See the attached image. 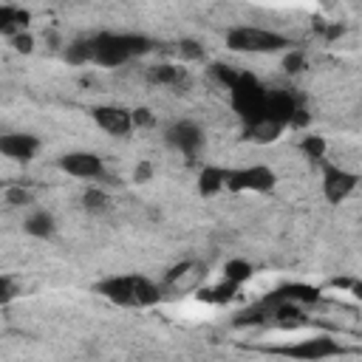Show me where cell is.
<instances>
[{
    "label": "cell",
    "mask_w": 362,
    "mask_h": 362,
    "mask_svg": "<svg viewBox=\"0 0 362 362\" xmlns=\"http://www.w3.org/2000/svg\"><path fill=\"white\" fill-rule=\"evenodd\" d=\"M96 291L122 308H147L164 297V286L144 274H116L96 283Z\"/></svg>",
    "instance_id": "cell-1"
},
{
    "label": "cell",
    "mask_w": 362,
    "mask_h": 362,
    "mask_svg": "<svg viewBox=\"0 0 362 362\" xmlns=\"http://www.w3.org/2000/svg\"><path fill=\"white\" fill-rule=\"evenodd\" d=\"M150 51V40L141 34H110L102 31L96 37H90V62L105 65V68H116L130 62L133 57H141Z\"/></svg>",
    "instance_id": "cell-2"
},
{
    "label": "cell",
    "mask_w": 362,
    "mask_h": 362,
    "mask_svg": "<svg viewBox=\"0 0 362 362\" xmlns=\"http://www.w3.org/2000/svg\"><path fill=\"white\" fill-rule=\"evenodd\" d=\"M286 45L288 40L283 34L260 25H235L226 31V48L238 54H274L283 51Z\"/></svg>",
    "instance_id": "cell-3"
},
{
    "label": "cell",
    "mask_w": 362,
    "mask_h": 362,
    "mask_svg": "<svg viewBox=\"0 0 362 362\" xmlns=\"http://www.w3.org/2000/svg\"><path fill=\"white\" fill-rule=\"evenodd\" d=\"M272 354H280V356L297 359V362H322V359H331V356H342L345 345L339 339H334V337L317 334V337H308V339L277 345V348H272Z\"/></svg>",
    "instance_id": "cell-4"
},
{
    "label": "cell",
    "mask_w": 362,
    "mask_h": 362,
    "mask_svg": "<svg viewBox=\"0 0 362 362\" xmlns=\"http://www.w3.org/2000/svg\"><path fill=\"white\" fill-rule=\"evenodd\" d=\"M266 90H269V88H263L252 74H240L238 82L229 88V93H232V107L238 110V116H240L246 124L263 119Z\"/></svg>",
    "instance_id": "cell-5"
},
{
    "label": "cell",
    "mask_w": 362,
    "mask_h": 362,
    "mask_svg": "<svg viewBox=\"0 0 362 362\" xmlns=\"http://www.w3.org/2000/svg\"><path fill=\"white\" fill-rule=\"evenodd\" d=\"M274 184H277V175L266 164L240 167V170L226 173V189H232V192H272Z\"/></svg>",
    "instance_id": "cell-6"
},
{
    "label": "cell",
    "mask_w": 362,
    "mask_h": 362,
    "mask_svg": "<svg viewBox=\"0 0 362 362\" xmlns=\"http://www.w3.org/2000/svg\"><path fill=\"white\" fill-rule=\"evenodd\" d=\"M356 184H359L356 173H348V170H342L337 164H328V161L322 164V192H325V198L331 204L345 201L356 189Z\"/></svg>",
    "instance_id": "cell-7"
},
{
    "label": "cell",
    "mask_w": 362,
    "mask_h": 362,
    "mask_svg": "<svg viewBox=\"0 0 362 362\" xmlns=\"http://www.w3.org/2000/svg\"><path fill=\"white\" fill-rule=\"evenodd\" d=\"M164 139L170 147H175L178 153L184 156H195L201 147H204V130L189 122V119H181V122H173L167 130H164Z\"/></svg>",
    "instance_id": "cell-8"
},
{
    "label": "cell",
    "mask_w": 362,
    "mask_h": 362,
    "mask_svg": "<svg viewBox=\"0 0 362 362\" xmlns=\"http://www.w3.org/2000/svg\"><path fill=\"white\" fill-rule=\"evenodd\" d=\"M57 164H59L62 173H68V175H74V178H88V181H96V178H102V173H105L102 158H99L96 153H88V150L65 153V156H59Z\"/></svg>",
    "instance_id": "cell-9"
},
{
    "label": "cell",
    "mask_w": 362,
    "mask_h": 362,
    "mask_svg": "<svg viewBox=\"0 0 362 362\" xmlns=\"http://www.w3.org/2000/svg\"><path fill=\"white\" fill-rule=\"evenodd\" d=\"M90 116L110 136H127L133 130V110H127L122 105H99L90 110Z\"/></svg>",
    "instance_id": "cell-10"
},
{
    "label": "cell",
    "mask_w": 362,
    "mask_h": 362,
    "mask_svg": "<svg viewBox=\"0 0 362 362\" xmlns=\"http://www.w3.org/2000/svg\"><path fill=\"white\" fill-rule=\"evenodd\" d=\"M37 150H40V139L31 133H3L0 136V153L11 161L25 164L37 156Z\"/></svg>",
    "instance_id": "cell-11"
},
{
    "label": "cell",
    "mask_w": 362,
    "mask_h": 362,
    "mask_svg": "<svg viewBox=\"0 0 362 362\" xmlns=\"http://www.w3.org/2000/svg\"><path fill=\"white\" fill-rule=\"evenodd\" d=\"M266 303H291V305H305V303H317L320 300V288L305 286V283H286L280 288H274L269 297H263Z\"/></svg>",
    "instance_id": "cell-12"
},
{
    "label": "cell",
    "mask_w": 362,
    "mask_h": 362,
    "mask_svg": "<svg viewBox=\"0 0 362 362\" xmlns=\"http://www.w3.org/2000/svg\"><path fill=\"white\" fill-rule=\"evenodd\" d=\"M283 130H286V127H283L280 122H272V119H257V122H249V124H246L243 139L257 141V144H269V141L280 139V133H283Z\"/></svg>",
    "instance_id": "cell-13"
},
{
    "label": "cell",
    "mask_w": 362,
    "mask_h": 362,
    "mask_svg": "<svg viewBox=\"0 0 362 362\" xmlns=\"http://www.w3.org/2000/svg\"><path fill=\"white\" fill-rule=\"evenodd\" d=\"M28 11L14 8V6H0V37H14L25 28Z\"/></svg>",
    "instance_id": "cell-14"
},
{
    "label": "cell",
    "mask_w": 362,
    "mask_h": 362,
    "mask_svg": "<svg viewBox=\"0 0 362 362\" xmlns=\"http://www.w3.org/2000/svg\"><path fill=\"white\" fill-rule=\"evenodd\" d=\"M226 173L223 167H204L198 175V192L201 195H218L221 189H226Z\"/></svg>",
    "instance_id": "cell-15"
},
{
    "label": "cell",
    "mask_w": 362,
    "mask_h": 362,
    "mask_svg": "<svg viewBox=\"0 0 362 362\" xmlns=\"http://www.w3.org/2000/svg\"><path fill=\"white\" fill-rule=\"evenodd\" d=\"M54 229H57L54 215L45 212V209H37V212H31V215L25 218V232L34 235V238H51Z\"/></svg>",
    "instance_id": "cell-16"
},
{
    "label": "cell",
    "mask_w": 362,
    "mask_h": 362,
    "mask_svg": "<svg viewBox=\"0 0 362 362\" xmlns=\"http://www.w3.org/2000/svg\"><path fill=\"white\" fill-rule=\"evenodd\" d=\"M184 76H187V71L178 68V65H156V68L147 71V79L158 82V85H181Z\"/></svg>",
    "instance_id": "cell-17"
},
{
    "label": "cell",
    "mask_w": 362,
    "mask_h": 362,
    "mask_svg": "<svg viewBox=\"0 0 362 362\" xmlns=\"http://www.w3.org/2000/svg\"><path fill=\"white\" fill-rule=\"evenodd\" d=\"M249 277H252V266H249L246 260H229V263L223 266V280L232 283V286H240V283H246Z\"/></svg>",
    "instance_id": "cell-18"
},
{
    "label": "cell",
    "mask_w": 362,
    "mask_h": 362,
    "mask_svg": "<svg viewBox=\"0 0 362 362\" xmlns=\"http://www.w3.org/2000/svg\"><path fill=\"white\" fill-rule=\"evenodd\" d=\"M65 59L74 62V65L90 62V37H88V40H76V42H71L68 51H65Z\"/></svg>",
    "instance_id": "cell-19"
},
{
    "label": "cell",
    "mask_w": 362,
    "mask_h": 362,
    "mask_svg": "<svg viewBox=\"0 0 362 362\" xmlns=\"http://www.w3.org/2000/svg\"><path fill=\"white\" fill-rule=\"evenodd\" d=\"M300 150H303L308 158L322 161V158H325V139H322V136H305V139L300 141Z\"/></svg>",
    "instance_id": "cell-20"
},
{
    "label": "cell",
    "mask_w": 362,
    "mask_h": 362,
    "mask_svg": "<svg viewBox=\"0 0 362 362\" xmlns=\"http://www.w3.org/2000/svg\"><path fill=\"white\" fill-rule=\"evenodd\" d=\"M238 288H240V286H232V283H226V280H223V286L209 288V291H201L198 297H201V300H209V303H223V300H229Z\"/></svg>",
    "instance_id": "cell-21"
},
{
    "label": "cell",
    "mask_w": 362,
    "mask_h": 362,
    "mask_svg": "<svg viewBox=\"0 0 362 362\" xmlns=\"http://www.w3.org/2000/svg\"><path fill=\"white\" fill-rule=\"evenodd\" d=\"M82 201H85V209H90V212H102V209H107V204H110V201H107V195H105L102 189H96V187H93V189H88Z\"/></svg>",
    "instance_id": "cell-22"
},
{
    "label": "cell",
    "mask_w": 362,
    "mask_h": 362,
    "mask_svg": "<svg viewBox=\"0 0 362 362\" xmlns=\"http://www.w3.org/2000/svg\"><path fill=\"white\" fill-rule=\"evenodd\" d=\"M178 54L187 57V59H198L204 51L198 48V42H192V40H181V42H178Z\"/></svg>",
    "instance_id": "cell-23"
},
{
    "label": "cell",
    "mask_w": 362,
    "mask_h": 362,
    "mask_svg": "<svg viewBox=\"0 0 362 362\" xmlns=\"http://www.w3.org/2000/svg\"><path fill=\"white\" fill-rule=\"evenodd\" d=\"M11 45L17 48V51H31V45H34V40H31V34H25V31H20V34H14L11 37Z\"/></svg>",
    "instance_id": "cell-24"
},
{
    "label": "cell",
    "mask_w": 362,
    "mask_h": 362,
    "mask_svg": "<svg viewBox=\"0 0 362 362\" xmlns=\"http://www.w3.org/2000/svg\"><path fill=\"white\" fill-rule=\"evenodd\" d=\"M11 297H14V283L6 274H0V303H8Z\"/></svg>",
    "instance_id": "cell-25"
},
{
    "label": "cell",
    "mask_w": 362,
    "mask_h": 362,
    "mask_svg": "<svg viewBox=\"0 0 362 362\" xmlns=\"http://www.w3.org/2000/svg\"><path fill=\"white\" fill-rule=\"evenodd\" d=\"M139 124H153V116H150V110H144V107L133 110V127H139Z\"/></svg>",
    "instance_id": "cell-26"
},
{
    "label": "cell",
    "mask_w": 362,
    "mask_h": 362,
    "mask_svg": "<svg viewBox=\"0 0 362 362\" xmlns=\"http://www.w3.org/2000/svg\"><path fill=\"white\" fill-rule=\"evenodd\" d=\"M303 68V54L297 51V54H288L286 57V71H300Z\"/></svg>",
    "instance_id": "cell-27"
},
{
    "label": "cell",
    "mask_w": 362,
    "mask_h": 362,
    "mask_svg": "<svg viewBox=\"0 0 362 362\" xmlns=\"http://www.w3.org/2000/svg\"><path fill=\"white\" fill-rule=\"evenodd\" d=\"M8 198H11V204H28V192L25 189H11Z\"/></svg>",
    "instance_id": "cell-28"
},
{
    "label": "cell",
    "mask_w": 362,
    "mask_h": 362,
    "mask_svg": "<svg viewBox=\"0 0 362 362\" xmlns=\"http://www.w3.org/2000/svg\"><path fill=\"white\" fill-rule=\"evenodd\" d=\"M150 175V167L144 164V167H139V173H136V178H147Z\"/></svg>",
    "instance_id": "cell-29"
}]
</instances>
